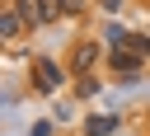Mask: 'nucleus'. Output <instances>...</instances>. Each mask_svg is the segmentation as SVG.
Returning a JSON list of instances; mask_svg holds the SVG:
<instances>
[{"instance_id": "1", "label": "nucleus", "mask_w": 150, "mask_h": 136, "mask_svg": "<svg viewBox=\"0 0 150 136\" xmlns=\"http://www.w3.org/2000/svg\"><path fill=\"white\" fill-rule=\"evenodd\" d=\"M98 61H103V47L84 38V42H75V52H70V75L80 80V75H89V70H94Z\"/></svg>"}, {"instance_id": "2", "label": "nucleus", "mask_w": 150, "mask_h": 136, "mask_svg": "<svg viewBox=\"0 0 150 136\" xmlns=\"http://www.w3.org/2000/svg\"><path fill=\"white\" fill-rule=\"evenodd\" d=\"M23 33H33V28L23 23V14H19L14 5H0V38H5V47H19Z\"/></svg>"}, {"instance_id": "3", "label": "nucleus", "mask_w": 150, "mask_h": 136, "mask_svg": "<svg viewBox=\"0 0 150 136\" xmlns=\"http://www.w3.org/2000/svg\"><path fill=\"white\" fill-rule=\"evenodd\" d=\"M14 9L23 14V23H28V28H47V23H56V19L47 14V5H42V0H14Z\"/></svg>"}, {"instance_id": "4", "label": "nucleus", "mask_w": 150, "mask_h": 136, "mask_svg": "<svg viewBox=\"0 0 150 136\" xmlns=\"http://www.w3.org/2000/svg\"><path fill=\"white\" fill-rule=\"evenodd\" d=\"M33 70H38V80H42L38 89H56V84H61V66H52L47 56H38V61H33Z\"/></svg>"}, {"instance_id": "5", "label": "nucleus", "mask_w": 150, "mask_h": 136, "mask_svg": "<svg viewBox=\"0 0 150 136\" xmlns=\"http://www.w3.org/2000/svg\"><path fill=\"white\" fill-rule=\"evenodd\" d=\"M108 66H112V70H136V56H127V52H112V56H108Z\"/></svg>"}]
</instances>
